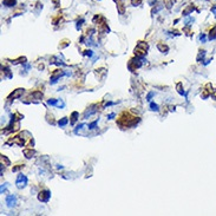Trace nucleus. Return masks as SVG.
I'll use <instances>...</instances> for the list:
<instances>
[{"mask_svg":"<svg viewBox=\"0 0 216 216\" xmlns=\"http://www.w3.org/2000/svg\"><path fill=\"white\" fill-rule=\"evenodd\" d=\"M22 93H24V89H18V90H15L13 93H11L10 98H17V97H19V96L22 95Z\"/></svg>","mask_w":216,"mask_h":216,"instance_id":"nucleus-5","label":"nucleus"},{"mask_svg":"<svg viewBox=\"0 0 216 216\" xmlns=\"http://www.w3.org/2000/svg\"><path fill=\"white\" fill-rule=\"evenodd\" d=\"M24 155L26 156V158H31L33 157V155H34V151L31 149V150H24Z\"/></svg>","mask_w":216,"mask_h":216,"instance_id":"nucleus-12","label":"nucleus"},{"mask_svg":"<svg viewBox=\"0 0 216 216\" xmlns=\"http://www.w3.org/2000/svg\"><path fill=\"white\" fill-rule=\"evenodd\" d=\"M50 198H51V191L47 190V189L41 190L39 193V195H38V200L40 202H44V203H47L50 201Z\"/></svg>","mask_w":216,"mask_h":216,"instance_id":"nucleus-1","label":"nucleus"},{"mask_svg":"<svg viewBox=\"0 0 216 216\" xmlns=\"http://www.w3.org/2000/svg\"><path fill=\"white\" fill-rule=\"evenodd\" d=\"M190 22H194V19L193 18H187L185 19V25H191Z\"/></svg>","mask_w":216,"mask_h":216,"instance_id":"nucleus-25","label":"nucleus"},{"mask_svg":"<svg viewBox=\"0 0 216 216\" xmlns=\"http://www.w3.org/2000/svg\"><path fill=\"white\" fill-rule=\"evenodd\" d=\"M211 12H212V14L215 15V18H216V5L211 6Z\"/></svg>","mask_w":216,"mask_h":216,"instance_id":"nucleus-28","label":"nucleus"},{"mask_svg":"<svg viewBox=\"0 0 216 216\" xmlns=\"http://www.w3.org/2000/svg\"><path fill=\"white\" fill-rule=\"evenodd\" d=\"M31 97H33V98H36V99H41V98H43V93H41V92H39V91L33 92L32 95H31Z\"/></svg>","mask_w":216,"mask_h":216,"instance_id":"nucleus-13","label":"nucleus"},{"mask_svg":"<svg viewBox=\"0 0 216 216\" xmlns=\"http://www.w3.org/2000/svg\"><path fill=\"white\" fill-rule=\"evenodd\" d=\"M60 76H62V73H58V74H55L53 77H51V80H50V84L51 85H53V84H56L57 82H58V79L60 78Z\"/></svg>","mask_w":216,"mask_h":216,"instance_id":"nucleus-9","label":"nucleus"},{"mask_svg":"<svg viewBox=\"0 0 216 216\" xmlns=\"http://www.w3.org/2000/svg\"><path fill=\"white\" fill-rule=\"evenodd\" d=\"M141 3H142V0H132V5L133 6H138Z\"/></svg>","mask_w":216,"mask_h":216,"instance_id":"nucleus-27","label":"nucleus"},{"mask_svg":"<svg viewBox=\"0 0 216 216\" xmlns=\"http://www.w3.org/2000/svg\"><path fill=\"white\" fill-rule=\"evenodd\" d=\"M6 187H7V183L1 184V189H0V193H1V194H4V193H5V190H6Z\"/></svg>","mask_w":216,"mask_h":216,"instance_id":"nucleus-24","label":"nucleus"},{"mask_svg":"<svg viewBox=\"0 0 216 216\" xmlns=\"http://www.w3.org/2000/svg\"><path fill=\"white\" fill-rule=\"evenodd\" d=\"M154 96H155V92H150V93L148 95V97H147V100H148V102H150L151 98H152Z\"/></svg>","mask_w":216,"mask_h":216,"instance_id":"nucleus-26","label":"nucleus"},{"mask_svg":"<svg viewBox=\"0 0 216 216\" xmlns=\"http://www.w3.org/2000/svg\"><path fill=\"white\" fill-rule=\"evenodd\" d=\"M15 3H17V0H4V1H3V4H4L5 6H7V7L14 6Z\"/></svg>","mask_w":216,"mask_h":216,"instance_id":"nucleus-7","label":"nucleus"},{"mask_svg":"<svg viewBox=\"0 0 216 216\" xmlns=\"http://www.w3.org/2000/svg\"><path fill=\"white\" fill-rule=\"evenodd\" d=\"M15 203H17V197L14 195H8L6 197V204H7L8 208H13L15 205Z\"/></svg>","mask_w":216,"mask_h":216,"instance_id":"nucleus-3","label":"nucleus"},{"mask_svg":"<svg viewBox=\"0 0 216 216\" xmlns=\"http://www.w3.org/2000/svg\"><path fill=\"white\" fill-rule=\"evenodd\" d=\"M58 99H48L47 100V104L48 105H51V106H55V105H57L58 104Z\"/></svg>","mask_w":216,"mask_h":216,"instance_id":"nucleus-16","label":"nucleus"},{"mask_svg":"<svg viewBox=\"0 0 216 216\" xmlns=\"http://www.w3.org/2000/svg\"><path fill=\"white\" fill-rule=\"evenodd\" d=\"M204 56H205V51L203 50V51H200V53H198L197 56V62L201 63V60H203L204 59Z\"/></svg>","mask_w":216,"mask_h":216,"instance_id":"nucleus-14","label":"nucleus"},{"mask_svg":"<svg viewBox=\"0 0 216 216\" xmlns=\"http://www.w3.org/2000/svg\"><path fill=\"white\" fill-rule=\"evenodd\" d=\"M15 184H17V188L18 189H22L27 185V177L22 174H19L18 177H17V181H15Z\"/></svg>","mask_w":216,"mask_h":216,"instance_id":"nucleus-2","label":"nucleus"},{"mask_svg":"<svg viewBox=\"0 0 216 216\" xmlns=\"http://www.w3.org/2000/svg\"><path fill=\"white\" fill-rule=\"evenodd\" d=\"M84 55H85V56H89V57H92V55H93V53H92L91 50H89V51H85Z\"/></svg>","mask_w":216,"mask_h":216,"instance_id":"nucleus-29","label":"nucleus"},{"mask_svg":"<svg viewBox=\"0 0 216 216\" xmlns=\"http://www.w3.org/2000/svg\"><path fill=\"white\" fill-rule=\"evenodd\" d=\"M181 83H178V84H177V91H178V93L179 95H185V93H184V91H182V89H181Z\"/></svg>","mask_w":216,"mask_h":216,"instance_id":"nucleus-23","label":"nucleus"},{"mask_svg":"<svg viewBox=\"0 0 216 216\" xmlns=\"http://www.w3.org/2000/svg\"><path fill=\"white\" fill-rule=\"evenodd\" d=\"M200 41H202V43H205V40H207V37H205L204 33H202V34H200Z\"/></svg>","mask_w":216,"mask_h":216,"instance_id":"nucleus-22","label":"nucleus"},{"mask_svg":"<svg viewBox=\"0 0 216 216\" xmlns=\"http://www.w3.org/2000/svg\"><path fill=\"white\" fill-rule=\"evenodd\" d=\"M157 47H158V50H159L161 52H163V53H167V52H168V50H169L168 46H165V45H163V44H158Z\"/></svg>","mask_w":216,"mask_h":216,"instance_id":"nucleus-11","label":"nucleus"},{"mask_svg":"<svg viewBox=\"0 0 216 216\" xmlns=\"http://www.w3.org/2000/svg\"><path fill=\"white\" fill-rule=\"evenodd\" d=\"M3 71H4L5 73L7 74V78H8V79H11V78L13 77V74L11 73V71H10V69H8V67H3Z\"/></svg>","mask_w":216,"mask_h":216,"instance_id":"nucleus-15","label":"nucleus"},{"mask_svg":"<svg viewBox=\"0 0 216 216\" xmlns=\"http://www.w3.org/2000/svg\"><path fill=\"white\" fill-rule=\"evenodd\" d=\"M1 162H5V164H6V165H10V164H11L10 159H8L6 156H4V155H1Z\"/></svg>","mask_w":216,"mask_h":216,"instance_id":"nucleus-18","label":"nucleus"},{"mask_svg":"<svg viewBox=\"0 0 216 216\" xmlns=\"http://www.w3.org/2000/svg\"><path fill=\"white\" fill-rule=\"evenodd\" d=\"M150 107L152 111H159V106L157 104H155V103H150Z\"/></svg>","mask_w":216,"mask_h":216,"instance_id":"nucleus-17","label":"nucleus"},{"mask_svg":"<svg viewBox=\"0 0 216 216\" xmlns=\"http://www.w3.org/2000/svg\"><path fill=\"white\" fill-rule=\"evenodd\" d=\"M78 116H79V114H78L77 111H73V112H72V116H71V124H72V125H73L74 123L77 122Z\"/></svg>","mask_w":216,"mask_h":216,"instance_id":"nucleus-8","label":"nucleus"},{"mask_svg":"<svg viewBox=\"0 0 216 216\" xmlns=\"http://www.w3.org/2000/svg\"><path fill=\"white\" fill-rule=\"evenodd\" d=\"M67 123H69V119H67L66 117H64V118H62V119H59V121H58V125L60 126V128L65 126Z\"/></svg>","mask_w":216,"mask_h":216,"instance_id":"nucleus-10","label":"nucleus"},{"mask_svg":"<svg viewBox=\"0 0 216 216\" xmlns=\"http://www.w3.org/2000/svg\"><path fill=\"white\" fill-rule=\"evenodd\" d=\"M22 168V165H18V167H15V168H13V171H18V170H20V169Z\"/></svg>","mask_w":216,"mask_h":216,"instance_id":"nucleus-30","label":"nucleus"},{"mask_svg":"<svg viewBox=\"0 0 216 216\" xmlns=\"http://www.w3.org/2000/svg\"><path fill=\"white\" fill-rule=\"evenodd\" d=\"M97 112V105H92L89 110H86L85 111V114H84V118H88V117H90L91 115H93V114H96Z\"/></svg>","mask_w":216,"mask_h":216,"instance_id":"nucleus-4","label":"nucleus"},{"mask_svg":"<svg viewBox=\"0 0 216 216\" xmlns=\"http://www.w3.org/2000/svg\"><path fill=\"white\" fill-rule=\"evenodd\" d=\"M193 10H194V6H189V7H188L187 10H185V11L183 12V14H184V15H188L191 11H193Z\"/></svg>","mask_w":216,"mask_h":216,"instance_id":"nucleus-20","label":"nucleus"},{"mask_svg":"<svg viewBox=\"0 0 216 216\" xmlns=\"http://www.w3.org/2000/svg\"><path fill=\"white\" fill-rule=\"evenodd\" d=\"M83 126H85V124H84V123H82V124H79V125H78L77 128L74 129V133H76V135H78V131H79V130H80V129L83 128Z\"/></svg>","mask_w":216,"mask_h":216,"instance_id":"nucleus-21","label":"nucleus"},{"mask_svg":"<svg viewBox=\"0 0 216 216\" xmlns=\"http://www.w3.org/2000/svg\"><path fill=\"white\" fill-rule=\"evenodd\" d=\"M114 117H115V114H111V115H109V116H107V118H109V119H112Z\"/></svg>","mask_w":216,"mask_h":216,"instance_id":"nucleus-31","label":"nucleus"},{"mask_svg":"<svg viewBox=\"0 0 216 216\" xmlns=\"http://www.w3.org/2000/svg\"><path fill=\"white\" fill-rule=\"evenodd\" d=\"M98 124V119H97V121H95V122H92L91 124H89V129H90V130H93V129L96 128V125Z\"/></svg>","mask_w":216,"mask_h":216,"instance_id":"nucleus-19","label":"nucleus"},{"mask_svg":"<svg viewBox=\"0 0 216 216\" xmlns=\"http://www.w3.org/2000/svg\"><path fill=\"white\" fill-rule=\"evenodd\" d=\"M214 39H216V26H214L209 32V40H214Z\"/></svg>","mask_w":216,"mask_h":216,"instance_id":"nucleus-6","label":"nucleus"}]
</instances>
